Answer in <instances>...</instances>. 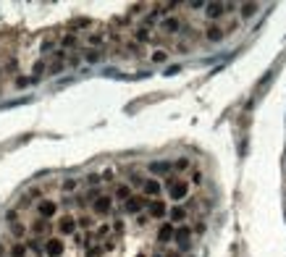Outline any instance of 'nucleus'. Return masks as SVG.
<instances>
[{"label":"nucleus","instance_id":"obj_1","mask_svg":"<svg viewBox=\"0 0 286 257\" xmlns=\"http://www.w3.org/2000/svg\"><path fill=\"white\" fill-rule=\"evenodd\" d=\"M163 186H165V192H168V197H171L176 205H181L187 197H189V189H192V184H189V179H179L176 173H171L168 179H163Z\"/></svg>","mask_w":286,"mask_h":257},{"label":"nucleus","instance_id":"obj_2","mask_svg":"<svg viewBox=\"0 0 286 257\" xmlns=\"http://www.w3.org/2000/svg\"><path fill=\"white\" fill-rule=\"evenodd\" d=\"M55 231L58 236H76V231H79V226H76V215L74 213H63L58 215V221H55Z\"/></svg>","mask_w":286,"mask_h":257},{"label":"nucleus","instance_id":"obj_3","mask_svg":"<svg viewBox=\"0 0 286 257\" xmlns=\"http://www.w3.org/2000/svg\"><path fill=\"white\" fill-rule=\"evenodd\" d=\"M168 202L165 199H150V205H147V215H150V221H168Z\"/></svg>","mask_w":286,"mask_h":257},{"label":"nucleus","instance_id":"obj_4","mask_svg":"<svg viewBox=\"0 0 286 257\" xmlns=\"http://www.w3.org/2000/svg\"><path fill=\"white\" fill-rule=\"evenodd\" d=\"M192 234H194V228L192 226H176V236H174V241H176V247H179V252H187L189 247H192Z\"/></svg>","mask_w":286,"mask_h":257},{"label":"nucleus","instance_id":"obj_5","mask_svg":"<svg viewBox=\"0 0 286 257\" xmlns=\"http://www.w3.org/2000/svg\"><path fill=\"white\" fill-rule=\"evenodd\" d=\"M223 16H228L226 3H205V19H207V24H218Z\"/></svg>","mask_w":286,"mask_h":257},{"label":"nucleus","instance_id":"obj_6","mask_svg":"<svg viewBox=\"0 0 286 257\" xmlns=\"http://www.w3.org/2000/svg\"><path fill=\"white\" fill-rule=\"evenodd\" d=\"M147 205H150V199L139 192V194H134L129 202H124V210H126L129 215H142V213L147 210Z\"/></svg>","mask_w":286,"mask_h":257},{"label":"nucleus","instance_id":"obj_7","mask_svg":"<svg viewBox=\"0 0 286 257\" xmlns=\"http://www.w3.org/2000/svg\"><path fill=\"white\" fill-rule=\"evenodd\" d=\"M113 194H102L100 199H95L92 202V215H95V218H97V215H100V218H105V215H110L113 213Z\"/></svg>","mask_w":286,"mask_h":257},{"label":"nucleus","instance_id":"obj_8","mask_svg":"<svg viewBox=\"0 0 286 257\" xmlns=\"http://www.w3.org/2000/svg\"><path fill=\"white\" fill-rule=\"evenodd\" d=\"M63 254H66V241L61 236L45 239V257H63Z\"/></svg>","mask_w":286,"mask_h":257},{"label":"nucleus","instance_id":"obj_9","mask_svg":"<svg viewBox=\"0 0 286 257\" xmlns=\"http://www.w3.org/2000/svg\"><path fill=\"white\" fill-rule=\"evenodd\" d=\"M58 215V202L55 199H42V202H37V218H45V221H53Z\"/></svg>","mask_w":286,"mask_h":257},{"label":"nucleus","instance_id":"obj_10","mask_svg":"<svg viewBox=\"0 0 286 257\" xmlns=\"http://www.w3.org/2000/svg\"><path fill=\"white\" fill-rule=\"evenodd\" d=\"M174 236H176V226H174L171 221H163V223L158 226V231H155V239H158L160 247H165L168 241H174Z\"/></svg>","mask_w":286,"mask_h":257},{"label":"nucleus","instance_id":"obj_11","mask_svg":"<svg viewBox=\"0 0 286 257\" xmlns=\"http://www.w3.org/2000/svg\"><path fill=\"white\" fill-rule=\"evenodd\" d=\"M147 171L155 179H168V176L174 173V163H168V160H155V163H150Z\"/></svg>","mask_w":286,"mask_h":257},{"label":"nucleus","instance_id":"obj_12","mask_svg":"<svg viewBox=\"0 0 286 257\" xmlns=\"http://www.w3.org/2000/svg\"><path fill=\"white\" fill-rule=\"evenodd\" d=\"M163 181L160 179H147V184L142 186V194H145L147 199H160V194H163Z\"/></svg>","mask_w":286,"mask_h":257},{"label":"nucleus","instance_id":"obj_13","mask_svg":"<svg viewBox=\"0 0 286 257\" xmlns=\"http://www.w3.org/2000/svg\"><path fill=\"white\" fill-rule=\"evenodd\" d=\"M187 218H189L187 205H171V210H168V221H171L174 226H184Z\"/></svg>","mask_w":286,"mask_h":257},{"label":"nucleus","instance_id":"obj_14","mask_svg":"<svg viewBox=\"0 0 286 257\" xmlns=\"http://www.w3.org/2000/svg\"><path fill=\"white\" fill-rule=\"evenodd\" d=\"M134 197V189L129 186V181H119L113 186V199H119V202H129Z\"/></svg>","mask_w":286,"mask_h":257},{"label":"nucleus","instance_id":"obj_15","mask_svg":"<svg viewBox=\"0 0 286 257\" xmlns=\"http://www.w3.org/2000/svg\"><path fill=\"white\" fill-rule=\"evenodd\" d=\"M160 32L163 34H179L181 32V19L179 16H165L160 21Z\"/></svg>","mask_w":286,"mask_h":257},{"label":"nucleus","instance_id":"obj_16","mask_svg":"<svg viewBox=\"0 0 286 257\" xmlns=\"http://www.w3.org/2000/svg\"><path fill=\"white\" fill-rule=\"evenodd\" d=\"M76 226H79V231L89 234V231H95V228H97V221H95V215L79 213V215H76Z\"/></svg>","mask_w":286,"mask_h":257},{"label":"nucleus","instance_id":"obj_17","mask_svg":"<svg viewBox=\"0 0 286 257\" xmlns=\"http://www.w3.org/2000/svg\"><path fill=\"white\" fill-rule=\"evenodd\" d=\"M223 37H226V32H223V26H220V24H207L205 26V39H207V42H220Z\"/></svg>","mask_w":286,"mask_h":257},{"label":"nucleus","instance_id":"obj_18","mask_svg":"<svg viewBox=\"0 0 286 257\" xmlns=\"http://www.w3.org/2000/svg\"><path fill=\"white\" fill-rule=\"evenodd\" d=\"M132 39H134V42H137V45H147V42H152V39H155V37H152V32L147 29V26H142V24H139V26H137V29L132 32Z\"/></svg>","mask_w":286,"mask_h":257},{"label":"nucleus","instance_id":"obj_19","mask_svg":"<svg viewBox=\"0 0 286 257\" xmlns=\"http://www.w3.org/2000/svg\"><path fill=\"white\" fill-rule=\"evenodd\" d=\"M8 228H11V236H14L16 241H24V236H27V231H29V226L24 223V221H14V223H8Z\"/></svg>","mask_w":286,"mask_h":257},{"label":"nucleus","instance_id":"obj_20","mask_svg":"<svg viewBox=\"0 0 286 257\" xmlns=\"http://www.w3.org/2000/svg\"><path fill=\"white\" fill-rule=\"evenodd\" d=\"M27 249L32 254H37V257H42L45 254V241L40 236H32V239H27Z\"/></svg>","mask_w":286,"mask_h":257},{"label":"nucleus","instance_id":"obj_21","mask_svg":"<svg viewBox=\"0 0 286 257\" xmlns=\"http://www.w3.org/2000/svg\"><path fill=\"white\" fill-rule=\"evenodd\" d=\"M89 26H92V19H74V21L66 26V32L76 34V32H82V29H89Z\"/></svg>","mask_w":286,"mask_h":257},{"label":"nucleus","instance_id":"obj_22","mask_svg":"<svg viewBox=\"0 0 286 257\" xmlns=\"http://www.w3.org/2000/svg\"><path fill=\"white\" fill-rule=\"evenodd\" d=\"M47 228H50V223H47L45 218H34V221L29 223V231H32L34 236H42V234L47 231Z\"/></svg>","mask_w":286,"mask_h":257},{"label":"nucleus","instance_id":"obj_23","mask_svg":"<svg viewBox=\"0 0 286 257\" xmlns=\"http://www.w3.org/2000/svg\"><path fill=\"white\" fill-rule=\"evenodd\" d=\"M257 11H260L257 3H239V16H242V19H252Z\"/></svg>","mask_w":286,"mask_h":257},{"label":"nucleus","instance_id":"obj_24","mask_svg":"<svg viewBox=\"0 0 286 257\" xmlns=\"http://www.w3.org/2000/svg\"><path fill=\"white\" fill-rule=\"evenodd\" d=\"M76 45H79V37H76V34L66 32V34L61 37V50H74Z\"/></svg>","mask_w":286,"mask_h":257},{"label":"nucleus","instance_id":"obj_25","mask_svg":"<svg viewBox=\"0 0 286 257\" xmlns=\"http://www.w3.org/2000/svg\"><path fill=\"white\" fill-rule=\"evenodd\" d=\"M8 254H11V257H27V254H29L27 241H14V244H11V249H8Z\"/></svg>","mask_w":286,"mask_h":257},{"label":"nucleus","instance_id":"obj_26","mask_svg":"<svg viewBox=\"0 0 286 257\" xmlns=\"http://www.w3.org/2000/svg\"><path fill=\"white\" fill-rule=\"evenodd\" d=\"M102 42H105V32H92V34L87 37V45H89V47H95V50H100Z\"/></svg>","mask_w":286,"mask_h":257},{"label":"nucleus","instance_id":"obj_27","mask_svg":"<svg viewBox=\"0 0 286 257\" xmlns=\"http://www.w3.org/2000/svg\"><path fill=\"white\" fill-rule=\"evenodd\" d=\"M82 58H84L87 63H100V61H102V50H95V47H87V50L82 53Z\"/></svg>","mask_w":286,"mask_h":257},{"label":"nucleus","instance_id":"obj_28","mask_svg":"<svg viewBox=\"0 0 286 257\" xmlns=\"http://www.w3.org/2000/svg\"><path fill=\"white\" fill-rule=\"evenodd\" d=\"M124 50H126V56H134V58L142 56V45H137L134 39H126V42H124Z\"/></svg>","mask_w":286,"mask_h":257},{"label":"nucleus","instance_id":"obj_29","mask_svg":"<svg viewBox=\"0 0 286 257\" xmlns=\"http://www.w3.org/2000/svg\"><path fill=\"white\" fill-rule=\"evenodd\" d=\"M187 179H189V184H192V186H202V181H205V173H202L200 168H192Z\"/></svg>","mask_w":286,"mask_h":257},{"label":"nucleus","instance_id":"obj_30","mask_svg":"<svg viewBox=\"0 0 286 257\" xmlns=\"http://www.w3.org/2000/svg\"><path fill=\"white\" fill-rule=\"evenodd\" d=\"M181 171H192V160L189 158H176L174 160V173H181Z\"/></svg>","mask_w":286,"mask_h":257},{"label":"nucleus","instance_id":"obj_31","mask_svg":"<svg viewBox=\"0 0 286 257\" xmlns=\"http://www.w3.org/2000/svg\"><path fill=\"white\" fill-rule=\"evenodd\" d=\"M145 184H147V176H142V173H132V176H129V186H132V189H142Z\"/></svg>","mask_w":286,"mask_h":257},{"label":"nucleus","instance_id":"obj_32","mask_svg":"<svg viewBox=\"0 0 286 257\" xmlns=\"http://www.w3.org/2000/svg\"><path fill=\"white\" fill-rule=\"evenodd\" d=\"M150 61H152V63H158V66L165 63V61H168V50H165V47H158V50H155L152 56H150Z\"/></svg>","mask_w":286,"mask_h":257},{"label":"nucleus","instance_id":"obj_33","mask_svg":"<svg viewBox=\"0 0 286 257\" xmlns=\"http://www.w3.org/2000/svg\"><path fill=\"white\" fill-rule=\"evenodd\" d=\"M63 69H66V61H50V66H47V74H50V76H55V74H61Z\"/></svg>","mask_w":286,"mask_h":257},{"label":"nucleus","instance_id":"obj_34","mask_svg":"<svg viewBox=\"0 0 286 257\" xmlns=\"http://www.w3.org/2000/svg\"><path fill=\"white\" fill-rule=\"evenodd\" d=\"M32 74H34V79H40L42 74H47V63H45V61H34V66H32Z\"/></svg>","mask_w":286,"mask_h":257},{"label":"nucleus","instance_id":"obj_35","mask_svg":"<svg viewBox=\"0 0 286 257\" xmlns=\"http://www.w3.org/2000/svg\"><path fill=\"white\" fill-rule=\"evenodd\" d=\"M102 184V173H87V186L89 189H97Z\"/></svg>","mask_w":286,"mask_h":257},{"label":"nucleus","instance_id":"obj_36","mask_svg":"<svg viewBox=\"0 0 286 257\" xmlns=\"http://www.w3.org/2000/svg\"><path fill=\"white\" fill-rule=\"evenodd\" d=\"M76 186H79V181H76V179H63V181H61V189H63L66 194L76 192Z\"/></svg>","mask_w":286,"mask_h":257},{"label":"nucleus","instance_id":"obj_37","mask_svg":"<svg viewBox=\"0 0 286 257\" xmlns=\"http://www.w3.org/2000/svg\"><path fill=\"white\" fill-rule=\"evenodd\" d=\"M145 8H150L147 3H137V6H132V8H129V16H142V13H145Z\"/></svg>","mask_w":286,"mask_h":257},{"label":"nucleus","instance_id":"obj_38","mask_svg":"<svg viewBox=\"0 0 286 257\" xmlns=\"http://www.w3.org/2000/svg\"><path fill=\"white\" fill-rule=\"evenodd\" d=\"M102 181H105V184H113L116 181V173L108 168V171H102Z\"/></svg>","mask_w":286,"mask_h":257},{"label":"nucleus","instance_id":"obj_39","mask_svg":"<svg viewBox=\"0 0 286 257\" xmlns=\"http://www.w3.org/2000/svg\"><path fill=\"white\" fill-rule=\"evenodd\" d=\"M237 29H239V21H231V24H226V26H223V32H226V34H234Z\"/></svg>","mask_w":286,"mask_h":257},{"label":"nucleus","instance_id":"obj_40","mask_svg":"<svg viewBox=\"0 0 286 257\" xmlns=\"http://www.w3.org/2000/svg\"><path fill=\"white\" fill-rule=\"evenodd\" d=\"M79 61H82V56H69L66 66H79Z\"/></svg>","mask_w":286,"mask_h":257},{"label":"nucleus","instance_id":"obj_41","mask_svg":"<svg viewBox=\"0 0 286 257\" xmlns=\"http://www.w3.org/2000/svg\"><path fill=\"white\" fill-rule=\"evenodd\" d=\"M27 84H29L27 76H16V87H27Z\"/></svg>","mask_w":286,"mask_h":257},{"label":"nucleus","instance_id":"obj_42","mask_svg":"<svg viewBox=\"0 0 286 257\" xmlns=\"http://www.w3.org/2000/svg\"><path fill=\"white\" fill-rule=\"evenodd\" d=\"M194 234H205V223H202V221L194 223Z\"/></svg>","mask_w":286,"mask_h":257},{"label":"nucleus","instance_id":"obj_43","mask_svg":"<svg viewBox=\"0 0 286 257\" xmlns=\"http://www.w3.org/2000/svg\"><path fill=\"white\" fill-rule=\"evenodd\" d=\"M176 50H179V53H187L189 45H187V42H176Z\"/></svg>","mask_w":286,"mask_h":257},{"label":"nucleus","instance_id":"obj_44","mask_svg":"<svg viewBox=\"0 0 286 257\" xmlns=\"http://www.w3.org/2000/svg\"><path fill=\"white\" fill-rule=\"evenodd\" d=\"M179 71H181L179 66H171V69H165V74H168V76H171V74H179Z\"/></svg>","mask_w":286,"mask_h":257},{"label":"nucleus","instance_id":"obj_45","mask_svg":"<svg viewBox=\"0 0 286 257\" xmlns=\"http://www.w3.org/2000/svg\"><path fill=\"white\" fill-rule=\"evenodd\" d=\"M0 257H6V247L3 244H0Z\"/></svg>","mask_w":286,"mask_h":257},{"label":"nucleus","instance_id":"obj_46","mask_svg":"<svg viewBox=\"0 0 286 257\" xmlns=\"http://www.w3.org/2000/svg\"><path fill=\"white\" fill-rule=\"evenodd\" d=\"M3 71H6V69H3V66H0V74H3Z\"/></svg>","mask_w":286,"mask_h":257},{"label":"nucleus","instance_id":"obj_47","mask_svg":"<svg viewBox=\"0 0 286 257\" xmlns=\"http://www.w3.org/2000/svg\"><path fill=\"white\" fill-rule=\"evenodd\" d=\"M187 257H194V254H187Z\"/></svg>","mask_w":286,"mask_h":257}]
</instances>
